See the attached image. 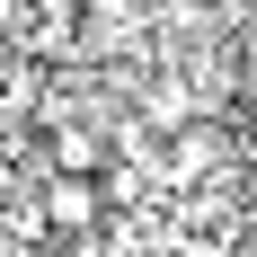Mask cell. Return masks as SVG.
<instances>
[{"mask_svg": "<svg viewBox=\"0 0 257 257\" xmlns=\"http://www.w3.org/2000/svg\"><path fill=\"white\" fill-rule=\"evenodd\" d=\"M45 222H53V231H98V222H106V195L80 178V169H62V178L45 186Z\"/></svg>", "mask_w": 257, "mask_h": 257, "instance_id": "obj_1", "label": "cell"}, {"mask_svg": "<svg viewBox=\"0 0 257 257\" xmlns=\"http://www.w3.org/2000/svg\"><path fill=\"white\" fill-rule=\"evenodd\" d=\"M53 160H62V169H80V178H98V160H106V142L89 124H62L53 133Z\"/></svg>", "mask_w": 257, "mask_h": 257, "instance_id": "obj_2", "label": "cell"}, {"mask_svg": "<svg viewBox=\"0 0 257 257\" xmlns=\"http://www.w3.org/2000/svg\"><path fill=\"white\" fill-rule=\"evenodd\" d=\"M239 71H248V80H257V36H239Z\"/></svg>", "mask_w": 257, "mask_h": 257, "instance_id": "obj_3", "label": "cell"}]
</instances>
